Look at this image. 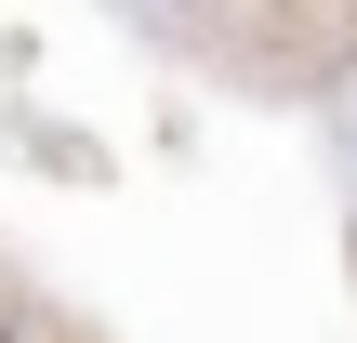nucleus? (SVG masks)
Instances as JSON below:
<instances>
[{"mask_svg":"<svg viewBox=\"0 0 357 343\" xmlns=\"http://www.w3.org/2000/svg\"><path fill=\"white\" fill-rule=\"evenodd\" d=\"M0 343H13V317H0Z\"/></svg>","mask_w":357,"mask_h":343,"instance_id":"nucleus-1","label":"nucleus"}]
</instances>
